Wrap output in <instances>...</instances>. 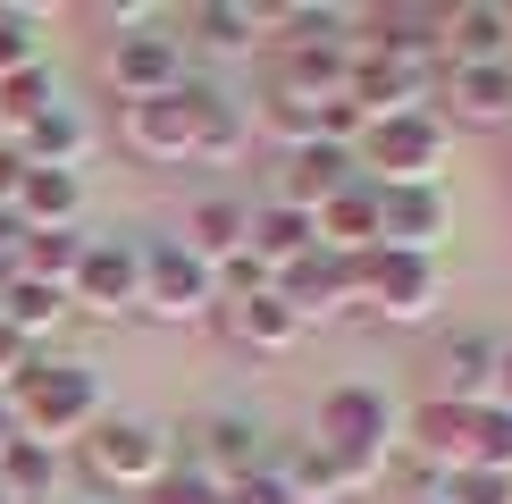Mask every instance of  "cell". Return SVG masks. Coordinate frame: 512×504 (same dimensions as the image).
Masks as SVG:
<instances>
[{"instance_id": "1", "label": "cell", "mask_w": 512, "mask_h": 504, "mask_svg": "<svg viewBox=\"0 0 512 504\" xmlns=\"http://www.w3.org/2000/svg\"><path fill=\"white\" fill-rule=\"evenodd\" d=\"M311 446L328 454L353 488H378V479H387V454L403 446L395 395L387 387H361V378H353V387H328L319 412H311Z\"/></svg>"}, {"instance_id": "2", "label": "cell", "mask_w": 512, "mask_h": 504, "mask_svg": "<svg viewBox=\"0 0 512 504\" xmlns=\"http://www.w3.org/2000/svg\"><path fill=\"white\" fill-rule=\"evenodd\" d=\"M9 420L17 437H34V446H68L101 420V370L93 362H26V378L9 387Z\"/></svg>"}, {"instance_id": "3", "label": "cell", "mask_w": 512, "mask_h": 504, "mask_svg": "<svg viewBox=\"0 0 512 504\" xmlns=\"http://www.w3.org/2000/svg\"><path fill=\"white\" fill-rule=\"evenodd\" d=\"M353 168H361V185H378V194H395V185H445V168H454V126H445L437 110L378 118V126H361Z\"/></svg>"}, {"instance_id": "4", "label": "cell", "mask_w": 512, "mask_h": 504, "mask_svg": "<svg viewBox=\"0 0 512 504\" xmlns=\"http://www.w3.org/2000/svg\"><path fill=\"white\" fill-rule=\"evenodd\" d=\"M361 311L387 328H429L445 311V261H429V252H370L361 261Z\"/></svg>"}, {"instance_id": "5", "label": "cell", "mask_w": 512, "mask_h": 504, "mask_svg": "<svg viewBox=\"0 0 512 504\" xmlns=\"http://www.w3.org/2000/svg\"><path fill=\"white\" fill-rule=\"evenodd\" d=\"M84 471H93V488L143 496L160 471H177V446H168V429H152V420H93V437H84Z\"/></svg>"}, {"instance_id": "6", "label": "cell", "mask_w": 512, "mask_h": 504, "mask_svg": "<svg viewBox=\"0 0 512 504\" xmlns=\"http://www.w3.org/2000/svg\"><path fill=\"white\" fill-rule=\"evenodd\" d=\"M135 311H152V320H177V328L219 320V269L194 261L177 236L143 244V303H135Z\"/></svg>"}, {"instance_id": "7", "label": "cell", "mask_w": 512, "mask_h": 504, "mask_svg": "<svg viewBox=\"0 0 512 504\" xmlns=\"http://www.w3.org/2000/svg\"><path fill=\"white\" fill-rule=\"evenodd\" d=\"M118 135H126V152L152 160V168L194 160V135H202V84H177V93H160V101H126V110H118Z\"/></svg>"}, {"instance_id": "8", "label": "cell", "mask_w": 512, "mask_h": 504, "mask_svg": "<svg viewBox=\"0 0 512 504\" xmlns=\"http://www.w3.org/2000/svg\"><path fill=\"white\" fill-rule=\"evenodd\" d=\"M345 101L361 118H403V110H437V68L429 59H387V51H353V84Z\"/></svg>"}, {"instance_id": "9", "label": "cell", "mask_w": 512, "mask_h": 504, "mask_svg": "<svg viewBox=\"0 0 512 504\" xmlns=\"http://www.w3.org/2000/svg\"><path fill=\"white\" fill-rule=\"evenodd\" d=\"M68 303L93 311V320H118V311L143 303V244H118V236H93L68 278Z\"/></svg>"}, {"instance_id": "10", "label": "cell", "mask_w": 512, "mask_h": 504, "mask_svg": "<svg viewBox=\"0 0 512 504\" xmlns=\"http://www.w3.org/2000/svg\"><path fill=\"white\" fill-rule=\"evenodd\" d=\"M277 303L294 311L303 328H319V320H345V311L361 303V261H336V252H303L294 269H277Z\"/></svg>"}, {"instance_id": "11", "label": "cell", "mask_w": 512, "mask_h": 504, "mask_svg": "<svg viewBox=\"0 0 512 504\" xmlns=\"http://www.w3.org/2000/svg\"><path fill=\"white\" fill-rule=\"evenodd\" d=\"M101 76H110L118 101H160V93H177V84H185V51H177V34L143 26V34H118L110 42Z\"/></svg>"}, {"instance_id": "12", "label": "cell", "mask_w": 512, "mask_h": 504, "mask_svg": "<svg viewBox=\"0 0 512 504\" xmlns=\"http://www.w3.org/2000/svg\"><path fill=\"white\" fill-rule=\"evenodd\" d=\"M454 236V202H445V185H395V194H378V252H445Z\"/></svg>"}, {"instance_id": "13", "label": "cell", "mask_w": 512, "mask_h": 504, "mask_svg": "<svg viewBox=\"0 0 512 504\" xmlns=\"http://www.w3.org/2000/svg\"><path fill=\"white\" fill-rule=\"evenodd\" d=\"M504 59H512L504 0H454V9H437V68H504Z\"/></svg>"}, {"instance_id": "14", "label": "cell", "mask_w": 512, "mask_h": 504, "mask_svg": "<svg viewBox=\"0 0 512 504\" xmlns=\"http://www.w3.org/2000/svg\"><path fill=\"white\" fill-rule=\"evenodd\" d=\"M185 471H202L210 488L261 471V420H252V412H210V420H194V454H185Z\"/></svg>"}, {"instance_id": "15", "label": "cell", "mask_w": 512, "mask_h": 504, "mask_svg": "<svg viewBox=\"0 0 512 504\" xmlns=\"http://www.w3.org/2000/svg\"><path fill=\"white\" fill-rule=\"evenodd\" d=\"M445 126H512V59L504 68H437Z\"/></svg>"}, {"instance_id": "16", "label": "cell", "mask_w": 512, "mask_h": 504, "mask_svg": "<svg viewBox=\"0 0 512 504\" xmlns=\"http://www.w3.org/2000/svg\"><path fill=\"white\" fill-rule=\"evenodd\" d=\"M471 420H479V404H445V395H429V404L403 412V446L429 462V479L462 471V462H471Z\"/></svg>"}, {"instance_id": "17", "label": "cell", "mask_w": 512, "mask_h": 504, "mask_svg": "<svg viewBox=\"0 0 512 504\" xmlns=\"http://www.w3.org/2000/svg\"><path fill=\"white\" fill-rule=\"evenodd\" d=\"M361 177L345 143H303V152H286V168H277V202L286 210H319V202H336L345 185Z\"/></svg>"}, {"instance_id": "18", "label": "cell", "mask_w": 512, "mask_h": 504, "mask_svg": "<svg viewBox=\"0 0 512 504\" xmlns=\"http://www.w3.org/2000/svg\"><path fill=\"white\" fill-rule=\"evenodd\" d=\"M311 236H319V252H336V261H370L378 252V185H345L336 202H319L311 210Z\"/></svg>"}, {"instance_id": "19", "label": "cell", "mask_w": 512, "mask_h": 504, "mask_svg": "<svg viewBox=\"0 0 512 504\" xmlns=\"http://www.w3.org/2000/svg\"><path fill=\"white\" fill-rule=\"evenodd\" d=\"M219 328H227V345H244V353H294V345H303V320L277 303V286L219 303Z\"/></svg>"}, {"instance_id": "20", "label": "cell", "mask_w": 512, "mask_h": 504, "mask_svg": "<svg viewBox=\"0 0 512 504\" xmlns=\"http://www.w3.org/2000/svg\"><path fill=\"white\" fill-rule=\"evenodd\" d=\"M17 227L26 236H51V227H76L84 219V177L76 168H26V185H17Z\"/></svg>"}, {"instance_id": "21", "label": "cell", "mask_w": 512, "mask_h": 504, "mask_svg": "<svg viewBox=\"0 0 512 504\" xmlns=\"http://www.w3.org/2000/svg\"><path fill=\"white\" fill-rule=\"evenodd\" d=\"M244 252L269 269H294L303 252H319V236H311V210H286V202H252V227H244Z\"/></svg>"}, {"instance_id": "22", "label": "cell", "mask_w": 512, "mask_h": 504, "mask_svg": "<svg viewBox=\"0 0 512 504\" xmlns=\"http://www.w3.org/2000/svg\"><path fill=\"white\" fill-rule=\"evenodd\" d=\"M244 227H252V202H236V194H202L194 210H185V252H194V261H210V269H219V261H236V252H244Z\"/></svg>"}, {"instance_id": "23", "label": "cell", "mask_w": 512, "mask_h": 504, "mask_svg": "<svg viewBox=\"0 0 512 504\" xmlns=\"http://www.w3.org/2000/svg\"><path fill=\"white\" fill-rule=\"evenodd\" d=\"M353 51H387V59H429L437 68V9H361Z\"/></svg>"}, {"instance_id": "24", "label": "cell", "mask_w": 512, "mask_h": 504, "mask_svg": "<svg viewBox=\"0 0 512 504\" xmlns=\"http://www.w3.org/2000/svg\"><path fill=\"white\" fill-rule=\"evenodd\" d=\"M84 152H93V118L68 110V101H51V110L17 135V160H26V168H76Z\"/></svg>"}, {"instance_id": "25", "label": "cell", "mask_w": 512, "mask_h": 504, "mask_svg": "<svg viewBox=\"0 0 512 504\" xmlns=\"http://www.w3.org/2000/svg\"><path fill=\"white\" fill-rule=\"evenodd\" d=\"M487 378H496V336L462 328L437 345V395L445 404H487Z\"/></svg>"}, {"instance_id": "26", "label": "cell", "mask_w": 512, "mask_h": 504, "mask_svg": "<svg viewBox=\"0 0 512 504\" xmlns=\"http://www.w3.org/2000/svg\"><path fill=\"white\" fill-rule=\"evenodd\" d=\"M353 84V51H277V93L319 110V101H345Z\"/></svg>"}, {"instance_id": "27", "label": "cell", "mask_w": 512, "mask_h": 504, "mask_svg": "<svg viewBox=\"0 0 512 504\" xmlns=\"http://www.w3.org/2000/svg\"><path fill=\"white\" fill-rule=\"evenodd\" d=\"M185 26H194V42H202V51H219V59H244L252 42L269 34V9H261V0H202V9L185 17Z\"/></svg>"}, {"instance_id": "28", "label": "cell", "mask_w": 512, "mask_h": 504, "mask_svg": "<svg viewBox=\"0 0 512 504\" xmlns=\"http://www.w3.org/2000/svg\"><path fill=\"white\" fill-rule=\"evenodd\" d=\"M0 504H59V454L34 437L0 446Z\"/></svg>"}, {"instance_id": "29", "label": "cell", "mask_w": 512, "mask_h": 504, "mask_svg": "<svg viewBox=\"0 0 512 504\" xmlns=\"http://www.w3.org/2000/svg\"><path fill=\"white\" fill-rule=\"evenodd\" d=\"M59 320H68V294H59V286H34V278H17V269L0 278V328H9V336L34 345V336H51Z\"/></svg>"}, {"instance_id": "30", "label": "cell", "mask_w": 512, "mask_h": 504, "mask_svg": "<svg viewBox=\"0 0 512 504\" xmlns=\"http://www.w3.org/2000/svg\"><path fill=\"white\" fill-rule=\"evenodd\" d=\"M277 479H286V496H294V504H353V496H361L353 479L311 446V437H303V446H294L286 462H277Z\"/></svg>"}, {"instance_id": "31", "label": "cell", "mask_w": 512, "mask_h": 504, "mask_svg": "<svg viewBox=\"0 0 512 504\" xmlns=\"http://www.w3.org/2000/svg\"><path fill=\"white\" fill-rule=\"evenodd\" d=\"M84 244H93V236H76V227H51V236H26V244H17V278H34V286H59V294H68L76 261H84Z\"/></svg>"}, {"instance_id": "32", "label": "cell", "mask_w": 512, "mask_h": 504, "mask_svg": "<svg viewBox=\"0 0 512 504\" xmlns=\"http://www.w3.org/2000/svg\"><path fill=\"white\" fill-rule=\"evenodd\" d=\"M51 101H59L51 68H17V76H0V143H17L42 110H51Z\"/></svg>"}, {"instance_id": "33", "label": "cell", "mask_w": 512, "mask_h": 504, "mask_svg": "<svg viewBox=\"0 0 512 504\" xmlns=\"http://www.w3.org/2000/svg\"><path fill=\"white\" fill-rule=\"evenodd\" d=\"M244 143H252V118H244L227 93H210V84H202V135H194V160H236Z\"/></svg>"}, {"instance_id": "34", "label": "cell", "mask_w": 512, "mask_h": 504, "mask_svg": "<svg viewBox=\"0 0 512 504\" xmlns=\"http://www.w3.org/2000/svg\"><path fill=\"white\" fill-rule=\"evenodd\" d=\"M420 496H437V504H512V471H479V462H462V471H437Z\"/></svg>"}, {"instance_id": "35", "label": "cell", "mask_w": 512, "mask_h": 504, "mask_svg": "<svg viewBox=\"0 0 512 504\" xmlns=\"http://www.w3.org/2000/svg\"><path fill=\"white\" fill-rule=\"evenodd\" d=\"M42 68V9H0V76Z\"/></svg>"}, {"instance_id": "36", "label": "cell", "mask_w": 512, "mask_h": 504, "mask_svg": "<svg viewBox=\"0 0 512 504\" xmlns=\"http://www.w3.org/2000/svg\"><path fill=\"white\" fill-rule=\"evenodd\" d=\"M471 462H479V471H512V412L479 404V420H471Z\"/></svg>"}, {"instance_id": "37", "label": "cell", "mask_w": 512, "mask_h": 504, "mask_svg": "<svg viewBox=\"0 0 512 504\" xmlns=\"http://www.w3.org/2000/svg\"><path fill=\"white\" fill-rule=\"evenodd\" d=\"M261 126H269L277 143H286V152L319 143V110H303V101H286V93H269V101H261Z\"/></svg>"}, {"instance_id": "38", "label": "cell", "mask_w": 512, "mask_h": 504, "mask_svg": "<svg viewBox=\"0 0 512 504\" xmlns=\"http://www.w3.org/2000/svg\"><path fill=\"white\" fill-rule=\"evenodd\" d=\"M143 504H219V488H210L202 471H185V462H177V471H160L152 488H143Z\"/></svg>"}, {"instance_id": "39", "label": "cell", "mask_w": 512, "mask_h": 504, "mask_svg": "<svg viewBox=\"0 0 512 504\" xmlns=\"http://www.w3.org/2000/svg\"><path fill=\"white\" fill-rule=\"evenodd\" d=\"M219 504H294L286 496V479H277V462H261V471H244V479H227Z\"/></svg>"}, {"instance_id": "40", "label": "cell", "mask_w": 512, "mask_h": 504, "mask_svg": "<svg viewBox=\"0 0 512 504\" xmlns=\"http://www.w3.org/2000/svg\"><path fill=\"white\" fill-rule=\"evenodd\" d=\"M26 362H34V345H26V336H9V328H0V395H9L17 378H26Z\"/></svg>"}, {"instance_id": "41", "label": "cell", "mask_w": 512, "mask_h": 504, "mask_svg": "<svg viewBox=\"0 0 512 504\" xmlns=\"http://www.w3.org/2000/svg\"><path fill=\"white\" fill-rule=\"evenodd\" d=\"M487 404H496V412H512V336L496 345V378H487Z\"/></svg>"}, {"instance_id": "42", "label": "cell", "mask_w": 512, "mask_h": 504, "mask_svg": "<svg viewBox=\"0 0 512 504\" xmlns=\"http://www.w3.org/2000/svg\"><path fill=\"white\" fill-rule=\"evenodd\" d=\"M17 185H26V160H17V143H0V210L17 202Z\"/></svg>"}, {"instance_id": "43", "label": "cell", "mask_w": 512, "mask_h": 504, "mask_svg": "<svg viewBox=\"0 0 512 504\" xmlns=\"http://www.w3.org/2000/svg\"><path fill=\"white\" fill-rule=\"evenodd\" d=\"M17 244H26V227H17V210H0V278L17 269Z\"/></svg>"}, {"instance_id": "44", "label": "cell", "mask_w": 512, "mask_h": 504, "mask_svg": "<svg viewBox=\"0 0 512 504\" xmlns=\"http://www.w3.org/2000/svg\"><path fill=\"white\" fill-rule=\"evenodd\" d=\"M9 437H17V420H9V395H0V446H9Z\"/></svg>"}, {"instance_id": "45", "label": "cell", "mask_w": 512, "mask_h": 504, "mask_svg": "<svg viewBox=\"0 0 512 504\" xmlns=\"http://www.w3.org/2000/svg\"><path fill=\"white\" fill-rule=\"evenodd\" d=\"M403 504H437V496H403Z\"/></svg>"}, {"instance_id": "46", "label": "cell", "mask_w": 512, "mask_h": 504, "mask_svg": "<svg viewBox=\"0 0 512 504\" xmlns=\"http://www.w3.org/2000/svg\"><path fill=\"white\" fill-rule=\"evenodd\" d=\"M504 26H512V9H504Z\"/></svg>"}]
</instances>
